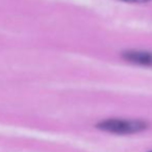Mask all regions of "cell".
<instances>
[{
	"instance_id": "7a4b0ae2",
	"label": "cell",
	"mask_w": 152,
	"mask_h": 152,
	"mask_svg": "<svg viewBox=\"0 0 152 152\" xmlns=\"http://www.w3.org/2000/svg\"><path fill=\"white\" fill-rule=\"evenodd\" d=\"M122 58L130 63L142 66H152V52L129 50L122 53Z\"/></svg>"
},
{
	"instance_id": "3957f363",
	"label": "cell",
	"mask_w": 152,
	"mask_h": 152,
	"mask_svg": "<svg viewBox=\"0 0 152 152\" xmlns=\"http://www.w3.org/2000/svg\"><path fill=\"white\" fill-rule=\"evenodd\" d=\"M120 1L130 2V3H146V2H149L151 0H120Z\"/></svg>"
},
{
	"instance_id": "6da1fadb",
	"label": "cell",
	"mask_w": 152,
	"mask_h": 152,
	"mask_svg": "<svg viewBox=\"0 0 152 152\" xmlns=\"http://www.w3.org/2000/svg\"><path fill=\"white\" fill-rule=\"evenodd\" d=\"M149 124L141 119H119L110 118L97 124V127L103 132L115 134H132L144 132Z\"/></svg>"
},
{
	"instance_id": "277c9868",
	"label": "cell",
	"mask_w": 152,
	"mask_h": 152,
	"mask_svg": "<svg viewBox=\"0 0 152 152\" xmlns=\"http://www.w3.org/2000/svg\"><path fill=\"white\" fill-rule=\"evenodd\" d=\"M149 152H152V150H150V151H149Z\"/></svg>"
}]
</instances>
